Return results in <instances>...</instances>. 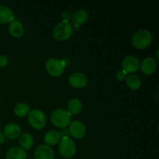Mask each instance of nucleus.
<instances>
[{"label": "nucleus", "instance_id": "f257e3e1", "mask_svg": "<svg viewBox=\"0 0 159 159\" xmlns=\"http://www.w3.org/2000/svg\"><path fill=\"white\" fill-rule=\"evenodd\" d=\"M51 120L52 124L57 127L65 128L71 124V115L65 109H57L51 113Z\"/></svg>", "mask_w": 159, "mask_h": 159}, {"label": "nucleus", "instance_id": "f03ea898", "mask_svg": "<svg viewBox=\"0 0 159 159\" xmlns=\"http://www.w3.org/2000/svg\"><path fill=\"white\" fill-rule=\"evenodd\" d=\"M53 36L57 40L69 39L73 34L72 25L68 21H62L57 23L52 31Z\"/></svg>", "mask_w": 159, "mask_h": 159}, {"label": "nucleus", "instance_id": "7ed1b4c3", "mask_svg": "<svg viewBox=\"0 0 159 159\" xmlns=\"http://www.w3.org/2000/svg\"><path fill=\"white\" fill-rule=\"evenodd\" d=\"M152 34L147 30H140L134 34L132 37V43L135 48L138 49H144L152 43Z\"/></svg>", "mask_w": 159, "mask_h": 159}, {"label": "nucleus", "instance_id": "20e7f679", "mask_svg": "<svg viewBox=\"0 0 159 159\" xmlns=\"http://www.w3.org/2000/svg\"><path fill=\"white\" fill-rule=\"evenodd\" d=\"M58 148L60 154L64 158H71L76 152L75 144L68 137H65L61 139Z\"/></svg>", "mask_w": 159, "mask_h": 159}, {"label": "nucleus", "instance_id": "39448f33", "mask_svg": "<svg viewBox=\"0 0 159 159\" xmlns=\"http://www.w3.org/2000/svg\"><path fill=\"white\" fill-rule=\"evenodd\" d=\"M28 121L34 128L40 130L44 127L46 124V116L42 110L36 109L28 113Z\"/></svg>", "mask_w": 159, "mask_h": 159}, {"label": "nucleus", "instance_id": "423d86ee", "mask_svg": "<svg viewBox=\"0 0 159 159\" xmlns=\"http://www.w3.org/2000/svg\"><path fill=\"white\" fill-rule=\"evenodd\" d=\"M65 62L57 58H50L46 62V69L51 75L57 77L63 74L65 68Z\"/></svg>", "mask_w": 159, "mask_h": 159}, {"label": "nucleus", "instance_id": "0eeeda50", "mask_svg": "<svg viewBox=\"0 0 159 159\" xmlns=\"http://www.w3.org/2000/svg\"><path fill=\"white\" fill-rule=\"evenodd\" d=\"M140 67V61L138 57L133 55L127 56L122 61L123 71L126 73H133L138 71Z\"/></svg>", "mask_w": 159, "mask_h": 159}, {"label": "nucleus", "instance_id": "6e6552de", "mask_svg": "<svg viewBox=\"0 0 159 159\" xmlns=\"http://www.w3.org/2000/svg\"><path fill=\"white\" fill-rule=\"evenodd\" d=\"M68 82L74 88L81 89L84 88L87 85L88 79H87L86 75L82 72L75 71L70 75L68 78Z\"/></svg>", "mask_w": 159, "mask_h": 159}, {"label": "nucleus", "instance_id": "1a4fd4ad", "mask_svg": "<svg viewBox=\"0 0 159 159\" xmlns=\"http://www.w3.org/2000/svg\"><path fill=\"white\" fill-rule=\"evenodd\" d=\"M68 131L73 138L81 139L85 134V124H83L81 121L79 120L73 121L72 123L70 124Z\"/></svg>", "mask_w": 159, "mask_h": 159}, {"label": "nucleus", "instance_id": "9d476101", "mask_svg": "<svg viewBox=\"0 0 159 159\" xmlns=\"http://www.w3.org/2000/svg\"><path fill=\"white\" fill-rule=\"evenodd\" d=\"M34 157L35 159H54V153L50 146L41 144L36 149Z\"/></svg>", "mask_w": 159, "mask_h": 159}, {"label": "nucleus", "instance_id": "9b49d317", "mask_svg": "<svg viewBox=\"0 0 159 159\" xmlns=\"http://www.w3.org/2000/svg\"><path fill=\"white\" fill-rule=\"evenodd\" d=\"M156 61L153 57H146L142 61L141 65V69L142 72L146 75L153 74L156 70Z\"/></svg>", "mask_w": 159, "mask_h": 159}, {"label": "nucleus", "instance_id": "f8f14e48", "mask_svg": "<svg viewBox=\"0 0 159 159\" xmlns=\"http://www.w3.org/2000/svg\"><path fill=\"white\" fill-rule=\"evenodd\" d=\"M88 12L84 9H79V10L75 11L72 14L71 19V23L75 26V30H78V28L81 24L86 22L88 20Z\"/></svg>", "mask_w": 159, "mask_h": 159}, {"label": "nucleus", "instance_id": "ddd939ff", "mask_svg": "<svg viewBox=\"0 0 159 159\" xmlns=\"http://www.w3.org/2000/svg\"><path fill=\"white\" fill-rule=\"evenodd\" d=\"M20 134H21L20 127L13 123L7 124L4 128L5 137H7L8 138H10V139H15V138H18Z\"/></svg>", "mask_w": 159, "mask_h": 159}, {"label": "nucleus", "instance_id": "4468645a", "mask_svg": "<svg viewBox=\"0 0 159 159\" xmlns=\"http://www.w3.org/2000/svg\"><path fill=\"white\" fill-rule=\"evenodd\" d=\"M26 152L24 149L20 147H12L6 152V159H26Z\"/></svg>", "mask_w": 159, "mask_h": 159}, {"label": "nucleus", "instance_id": "2eb2a0df", "mask_svg": "<svg viewBox=\"0 0 159 159\" xmlns=\"http://www.w3.org/2000/svg\"><path fill=\"white\" fill-rule=\"evenodd\" d=\"M9 32L11 35L16 38L22 37L24 33V27L23 25L18 20H15L11 22L9 26Z\"/></svg>", "mask_w": 159, "mask_h": 159}, {"label": "nucleus", "instance_id": "dca6fc26", "mask_svg": "<svg viewBox=\"0 0 159 159\" xmlns=\"http://www.w3.org/2000/svg\"><path fill=\"white\" fill-rule=\"evenodd\" d=\"M14 20V14L12 9L6 6H0V23H11Z\"/></svg>", "mask_w": 159, "mask_h": 159}, {"label": "nucleus", "instance_id": "f3484780", "mask_svg": "<svg viewBox=\"0 0 159 159\" xmlns=\"http://www.w3.org/2000/svg\"><path fill=\"white\" fill-rule=\"evenodd\" d=\"M61 139L60 133L56 130H50L44 135V141L47 145H54L57 144Z\"/></svg>", "mask_w": 159, "mask_h": 159}, {"label": "nucleus", "instance_id": "a211bd4d", "mask_svg": "<svg viewBox=\"0 0 159 159\" xmlns=\"http://www.w3.org/2000/svg\"><path fill=\"white\" fill-rule=\"evenodd\" d=\"M68 111L71 113V115L78 114L82 110V102L76 98L70 99L68 103Z\"/></svg>", "mask_w": 159, "mask_h": 159}, {"label": "nucleus", "instance_id": "6ab92c4d", "mask_svg": "<svg viewBox=\"0 0 159 159\" xmlns=\"http://www.w3.org/2000/svg\"><path fill=\"white\" fill-rule=\"evenodd\" d=\"M20 146L23 149H26L29 150L32 148L33 144H34V139L31 134L29 133H24L20 137V140H19Z\"/></svg>", "mask_w": 159, "mask_h": 159}, {"label": "nucleus", "instance_id": "aec40b11", "mask_svg": "<svg viewBox=\"0 0 159 159\" xmlns=\"http://www.w3.org/2000/svg\"><path fill=\"white\" fill-rule=\"evenodd\" d=\"M126 83L130 89L133 90H137L141 88V81L138 75L131 74L129 75L126 78Z\"/></svg>", "mask_w": 159, "mask_h": 159}, {"label": "nucleus", "instance_id": "412c9836", "mask_svg": "<svg viewBox=\"0 0 159 159\" xmlns=\"http://www.w3.org/2000/svg\"><path fill=\"white\" fill-rule=\"evenodd\" d=\"M14 112L18 116H25L30 113V107L27 104L20 102L15 106Z\"/></svg>", "mask_w": 159, "mask_h": 159}, {"label": "nucleus", "instance_id": "4be33fe9", "mask_svg": "<svg viewBox=\"0 0 159 159\" xmlns=\"http://www.w3.org/2000/svg\"><path fill=\"white\" fill-rule=\"evenodd\" d=\"M127 77V73L124 71H119L116 72V78L118 81H123L126 79Z\"/></svg>", "mask_w": 159, "mask_h": 159}, {"label": "nucleus", "instance_id": "5701e85b", "mask_svg": "<svg viewBox=\"0 0 159 159\" xmlns=\"http://www.w3.org/2000/svg\"><path fill=\"white\" fill-rule=\"evenodd\" d=\"M8 64V57L6 55L0 54V68L6 66Z\"/></svg>", "mask_w": 159, "mask_h": 159}, {"label": "nucleus", "instance_id": "b1692460", "mask_svg": "<svg viewBox=\"0 0 159 159\" xmlns=\"http://www.w3.org/2000/svg\"><path fill=\"white\" fill-rule=\"evenodd\" d=\"M61 18L63 19V21H68L71 18V14L68 11H65V12H62Z\"/></svg>", "mask_w": 159, "mask_h": 159}, {"label": "nucleus", "instance_id": "393cba45", "mask_svg": "<svg viewBox=\"0 0 159 159\" xmlns=\"http://www.w3.org/2000/svg\"><path fill=\"white\" fill-rule=\"evenodd\" d=\"M60 133V135L61 138H65V137H68V135L70 134L69 131L67 128H63L62 130H61V131L59 132Z\"/></svg>", "mask_w": 159, "mask_h": 159}, {"label": "nucleus", "instance_id": "a878e982", "mask_svg": "<svg viewBox=\"0 0 159 159\" xmlns=\"http://www.w3.org/2000/svg\"><path fill=\"white\" fill-rule=\"evenodd\" d=\"M5 141V135L2 132L0 131V144H2Z\"/></svg>", "mask_w": 159, "mask_h": 159}]
</instances>
